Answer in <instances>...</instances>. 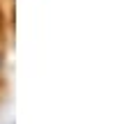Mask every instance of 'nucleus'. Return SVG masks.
<instances>
[{
    "instance_id": "obj_1",
    "label": "nucleus",
    "mask_w": 122,
    "mask_h": 124,
    "mask_svg": "<svg viewBox=\"0 0 122 124\" xmlns=\"http://www.w3.org/2000/svg\"><path fill=\"white\" fill-rule=\"evenodd\" d=\"M0 67H2V55H0Z\"/></svg>"
}]
</instances>
